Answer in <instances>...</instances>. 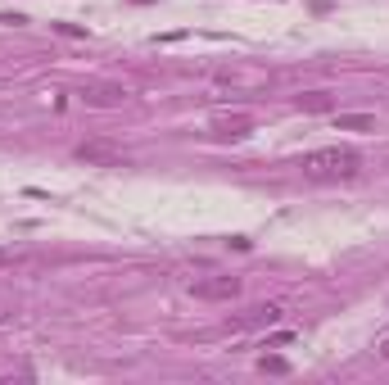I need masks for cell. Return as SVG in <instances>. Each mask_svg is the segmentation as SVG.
Listing matches in <instances>:
<instances>
[{
    "mask_svg": "<svg viewBox=\"0 0 389 385\" xmlns=\"http://www.w3.org/2000/svg\"><path fill=\"white\" fill-rule=\"evenodd\" d=\"M299 168L308 177H353L358 173V154L349 145H326V149H308L299 159Z\"/></svg>",
    "mask_w": 389,
    "mask_h": 385,
    "instance_id": "cell-1",
    "label": "cell"
},
{
    "mask_svg": "<svg viewBox=\"0 0 389 385\" xmlns=\"http://www.w3.org/2000/svg\"><path fill=\"white\" fill-rule=\"evenodd\" d=\"M335 127H340V132H371L376 118L371 114H335Z\"/></svg>",
    "mask_w": 389,
    "mask_h": 385,
    "instance_id": "cell-5",
    "label": "cell"
},
{
    "mask_svg": "<svg viewBox=\"0 0 389 385\" xmlns=\"http://www.w3.org/2000/svg\"><path fill=\"white\" fill-rule=\"evenodd\" d=\"M218 132L222 136H245L249 132V118H240V114H235V118H218Z\"/></svg>",
    "mask_w": 389,
    "mask_h": 385,
    "instance_id": "cell-7",
    "label": "cell"
},
{
    "mask_svg": "<svg viewBox=\"0 0 389 385\" xmlns=\"http://www.w3.org/2000/svg\"><path fill=\"white\" fill-rule=\"evenodd\" d=\"M381 354H385V358H389V336H385V340H381Z\"/></svg>",
    "mask_w": 389,
    "mask_h": 385,
    "instance_id": "cell-10",
    "label": "cell"
},
{
    "mask_svg": "<svg viewBox=\"0 0 389 385\" xmlns=\"http://www.w3.org/2000/svg\"><path fill=\"white\" fill-rule=\"evenodd\" d=\"M263 372H290L285 358H263Z\"/></svg>",
    "mask_w": 389,
    "mask_h": 385,
    "instance_id": "cell-9",
    "label": "cell"
},
{
    "mask_svg": "<svg viewBox=\"0 0 389 385\" xmlns=\"http://www.w3.org/2000/svg\"><path fill=\"white\" fill-rule=\"evenodd\" d=\"M276 317H280V304H258L254 313H249V322H267V326H272Z\"/></svg>",
    "mask_w": 389,
    "mask_h": 385,
    "instance_id": "cell-8",
    "label": "cell"
},
{
    "mask_svg": "<svg viewBox=\"0 0 389 385\" xmlns=\"http://www.w3.org/2000/svg\"><path fill=\"white\" fill-rule=\"evenodd\" d=\"M190 291H194V299H235L240 295V276H204Z\"/></svg>",
    "mask_w": 389,
    "mask_h": 385,
    "instance_id": "cell-2",
    "label": "cell"
},
{
    "mask_svg": "<svg viewBox=\"0 0 389 385\" xmlns=\"http://www.w3.org/2000/svg\"><path fill=\"white\" fill-rule=\"evenodd\" d=\"M78 159H82V164L118 168V164H123V149H113V145H104V141H86V145H78Z\"/></svg>",
    "mask_w": 389,
    "mask_h": 385,
    "instance_id": "cell-3",
    "label": "cell"
},
{
    "mask_svg": "<svg viewBox=\"0 0 389 385\" xmlns=\"http://www.w3.org/2000/svg\"><path fill=\"white\" fill-rule=\"evenodd\" d=\"M299 109H304V114H326V109H331V91H308V95H299Z\"/></svg>",
    "mask_w": 389,
    "mask_h": 385,
    "instance_id": "cell-6",
    "label": "cell"
},
{
    "mask_svg": "<svg viewBox=\"0 0 389 385\" xmlns=\"http://www.w3.org/2000/svg\"><path fill=\"white\" fill-rule=\"evenodd\" d=\"M0 322H9V308L5 304H0Z\"/></svg>",
    "mask_w": 389,
    "mask_h": 385,
    "instance_id": "cell-11",
    "label": "cell"
},
{
    "mask_svg": "<svg viewBox=\"0 0 389 385\" xmlns=\"http://www.w3.org/2000/svg\"><path fill=\"white\" fill-rule=\"evenodd\" d=\"M123 100H127L123 87H91L86 91V104H95V109H118Z\"/></svg>",
    "mask_w": 389,
    "mask_h": 385,
    "instance_id": "cell-4",
    "label": "cell"
}]
</instances>
